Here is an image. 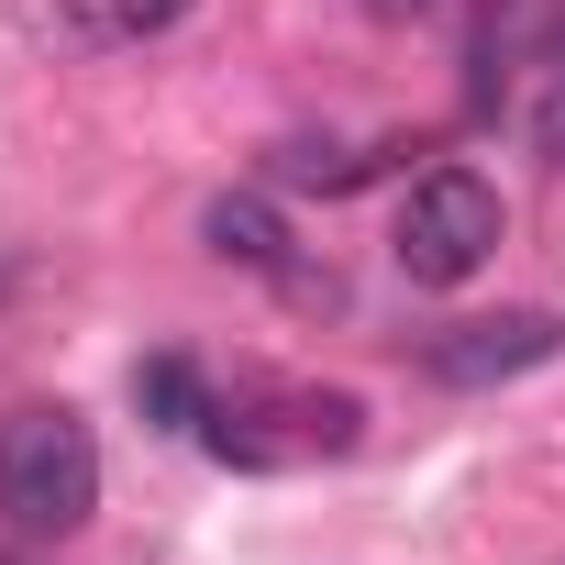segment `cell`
I'll return each mask as SVG.
<instances>
[{"instance_id":"6da1fadb","label":"cell","mask_w":565,"mask_h":565,"mask_svg":"<svg viewBox=\"0 0 565 565\" xmlns=\"http://www.w3.org/2000/svg\"><path fill=\"white\" fill-rule=\"evenodd\" d=\"M89 510H100V444H89V422L67 399L0 411V521L34 532V543H67Z\"/></svg>"},{"instance_id":"7a4b0ae2","label":"cell","mask_w":565,"mask_h":565,"mask_svg":"<svg viewBox=\"0 0 565 565\" xmlns=\"http://www.w3.org/2000/svg\"><path fill=\"white\" fill-rule=\"evenodd\" d=\"M355 433H366V399L355 388H233V399H211V422H200V444L222 455V466H322V455H355Z\"/></svg>"},{"instance_id":"3957f363","label":"cell","mask_w":565,"mask_h":565,"mask_svg":"<svg viewBox=\"0 0 565 565\" xmlns=\"http://www.w3.org/2000/svg\"><path fill=\"white\" fill-rule=\"evenodd\" d=\"M499 233H510L499 189H488L477 167H433V178L399 189V233H388V255H399L411 289H466V277L499 255Z\"/></svg>"},{"instance_id":"277c9868","label":"cell","mask_w":565,"mask_h":565,"mask_svg":"<svg viewBox=\"0 0 565 565\" xmlns=\"http://www.w3.org/2000/svg\"><path fill=\"white\" fill-rule=\"evenodd\" d=\"M200 12V0H23V34L56 45V56H122V45H156Z\"/></svg>"},{"instance_id":"5b68a950","label":"cell","mask_w":565,"mask_h":565,"mask_svg":"<svg viewBox=\"0 0 565 565\" xmlns=\"http://www.w3.org/2000/svg\"><path fill=\"white\" fill-rule=\"evenodd\" d=\"M554 344H565L554 311H499V322H455V333H433L422 366H433L444 388H499V377H532Z\"/></svg>"},{"instance_id":"8992f818","label":"cell","mask_w":565,"mask_h":565,"mask_svg":"<svg viewBox=\"0 0 565 565\" xmlns=\"http://www.w3.org/2000/svg\"><path fill=\"white\" fill-rule=\"evenodd\" d=\"M200 244H211L222 266H255V277H289V222H277V200H266V189H222V200L200 211Z\"/></svg>"},{"instance_id":"52a82bcc","label":"cell","mask_w":565,"mask_h":565,"mask_svg":"<svg viewBox=\"0 0 565 565\" xmlns=\"http://www.w3.org/2000/svg\"><path fill=\"white\" fill-rule=\"evenodd\" d=\"M134 411H145L156 433H200V422H211V377H200L189 355H145V366H134Z\"/></svg>"},{"instance_id":"ba28073f","label":"cell","mask_w":565,"mask_h":565,"mask_svg":"<svg viewBox=\"0 0 565 565\" xmlns=\"http://www.w3.org/2000/svg\"><path fill=\"white\" fill-rule=\"evenodd\" d=\"M532 145H543V156H554V167H565V67H554V89H543V100H532Z\"/></svg>"},{"instance_id":"9c48e42d","label":"cell","mask_w":565,"mask_h":565,"mask_svg":"<svg viewBox=\"0 0 565 565\" xmlns=\"http://www.w3.org/2000/svg\"><path fill=\"white\" fill-rule=\"evenodd\" d=\"M388 12H399V0H388Z\"/></svg>"}]
</instances>
